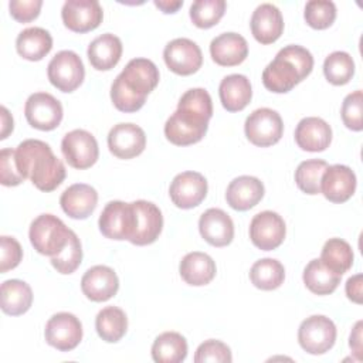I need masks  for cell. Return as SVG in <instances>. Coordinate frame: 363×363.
<instances>
[{
  "label": "cell",
  "instance_id": "cell-1",
  "mask_svg": "<svg viewBox=\"0 0 363 363\" xmlns=\"http://www.w3.org/2000/svg\"><path fill=\"white\" fill-rule=\"evenodd\" d=\"M213 116V102L204 88H191L179 99L177 109L164 123V136L177 146L200 142Z\"/></svg>",
  "mask_w": 363,
  "mask_h": 363
},
{
  "label": "cell",
  "instance_id": "cell-2",
  "mask_svg": "<svg viewBox=\"0 0 363 363\" xmlns=\"http://www.w3.org/2000/svg\"><path fill=\"white\" fill-rule=\"evenodd\" d=\"M159 84V69L147 58L130 60L111 86V99L121 112H136Z\"/></svg>",
  "mask_w": 363,
  "mask_h": 363
},
{
  "label": "cell",
  "instance_id": "cell-3",
  "mask_svg": "<svg viewBox=\"0 0 363 363\" xmlns=\"http://www.w3.org/2000/svg\"><path fill=\"white\" fill-rule=\"evenodd\" d=\"M16 163L20 174L30 179L41 191L55 190L65 179L64 163L52 153L48 143L26 139L16 149Z\"/></svg>",
  "mask_w": 363,
  "mask_h": 363
},
{
  "label": "cell",
  "instance_id": "cell-4",
  "mask_svg": "<svg viewBox=\"0 0 363 363\" xmlns=\"http://www.w3.org/2000/svg\"><path fill=\"white\" fill-rule=\"evenodd\" d=\"M312 68V54L301 45L291 44L281 48L275 58L265 67L262 84L271 92L285 94L305 79Z\"/></svg>",
  "mask_w": 363,
  "mask_h": 363
},
{
  "label": "cell",
  "instance_id": "cell-5",
  "mask_svg": "<svg viewBox=\"0 0 363 363\" xmlns=\"http://www.w3.org/2000/svg\"><path fill=\"white\" fill-rule=\"evenodd\" d=\"M69 231L57 216L41 214L31 223L28 237L37 252L54 257L65 247Z\"/></svg>",
  "mask_w": 363,
  "mask_h": 363
},
{
  "label": "cell",
  "instance_id": "cell-6",
  "mask_svg": "<svg viewBox=\"0 0 363 363\" xmlns=\"http://www.w3.org/2000/svg\"><path fill=\"white\" fill-rule=\"evenodd\" d=\"M50 82L61 92L75 91L84 81L85 68L79 55L71 50L57 52L47 67Z\"/></svg>",
  "mask_w": 363,
  "mask_h": 363
},
{
  "label": "cell",
  "instance_id": "cell-7",
  "mask_svg": "<svg viewBox=\"0 0 363 363\" xmlns=\"http://www.w3.org/2000/svg\"><path fill=\"white\" fill-rule=\"evenodd\" d=\"M244 130L252 145L267 147L279 142L284 133V122L277 111L259 108L247 116Z\"/></svg>",
  "mask_w": 363,
  "mask_h": 363
},
{
  "label": "cell",
  "instance_id": "cell-8",
  "mask_svg": "<svg viewBox=\"0 0 363 363\" xmlns=\"http://www.w3.org/2000/svg\"><path fill=\"white\" fill-rule=\"evenodd\" d=\"M336 326L325 315H312L302 320L298 329L301 347L311 354H322L333 347Z\"/></svg>",
  "mask_w": 363,
  "mask_h": 363
},
{
  "label": "cell",
  "instance_id": "cell-9",
  "mask_svg": "<svg viewBox=\"0 0 363 363\" xmlns=\"http://www.w3.org/2000/svg\"><path fill=\"white\" fill-rule=\"evenodd\" d=\"M99 231L111 240H130L135 230V210L132 203L109 201L99 216Z\"/></svg>",
  "mask_w": 363,
  "mask_h": 363
},
{
  "label": "cell",
  "instance_id": "cell-10",
  "mask_svg": "<svg viewBox=\"0 0 363 363\" xmlns=\"http://www.w3.org/2000/svg\"><path fill=\"white\" fill-rule=\"evenodd\" d=\"M61 152L67 163L74 169H88L98 160V142L92 133L84 129L68 132L61 142Z\"/></svg>",
  "mask_w": 363,
  "mask_h": 363
},
{
  "label": "cell",
  "instance_id": "cell-11",
  "mask_svg": "<svg viewBox=\"0 0 363 363\" xmlns=\"http://www.w3.org/2000/svg\"><path fill=\"white\" fill-rule=\"evenodd\" d=\"M24 115L33 128L52 130L62 121V105L48 92H35L27 98Z\"/></svg>",
  "mask_w": 363,
  "mask_h": 363
},
{
  "label": "cell",
  "instance_id": "cell-12",
  "mask_svg": "<svg viewBox=\"0 0 363 363\" xmlns=\"http://www.w3.org/2000/svg\"><path fill=\"white\" fill-rule=\"evenodd\" d=\"M44 336L50 346L60 352H69L75 349L82 339V325L75 315L58 312L48 319Z\"/></svg>",
  "mask_w": 363,
  "mask_h": 363
},
{
  "label": "cell",
  "instance_id": "cell-13",
  "mask_svg": "<svg viewBox=\"0 0 363 363\" xmlns=\"http://www.w3.org/2000/svg\"><path fill=\"white\" fill-rule=\"evenodd\" d=\"M285 234V221L275 211H261L251 220L250 238L252 244L262 251H271L279 247L284 242Z\"/></svg>",
  "mask_w": 363,
  "mask_h": 363
},
{
  "label": "cell",
  "instance_id": "cell-14",
  "mask_svg": "<svg viewBox=\"0 0 363 363\" xmlns=\"http://www.w3.org/2000/svg\"><path fill=\"white\" fill-rule=\"evenodd\" d=\"M163 60L170 71L177 75H191L203 64L200 47L189 38H174L166 44Z\"/></svg>",
  "mask_w": 363,
  "mask_h": 363
},
{
  "label": "cell",
  "instance_id": "cell-15",
  "mask_svg": "<svg viewBox=\"0 0 363 363\" xmlns=\"http://www.w3.org/2000/svg\"><path fill=\"white\" fill-rule=\"evenodd\" d=\"M207 180L201 173L183 172L174 176L169 187V196L179 208H193L207 196Z\"/></svg>",
  "mask_w": 363,
  "mask_h": 363
},
{
  "label": "cell",
  "instance_id": "cell-16",
  "mask_svg": "<svg viewBox=\"0 0 363 363\" xmlns=\"http://www.w3.org/2000/svg\"><path fill=\"white\" fill-rule=\"evenodd\" d=\"M62 23L75 33L95 30L104 18V11L96 0H67L61 10Z\"/></svg>",
  "mask_w": 363,
  "mask_h": 363
},
{
  "label": "cell",
  "instance_id": "cell-17",
  "mask_svg": "<svg viewBox=\"0 0 363 363\" xmlns=\"http://www.w3.org/2000/svg\"><path fill=\"white\" fill-rule=\"evenodd\" d=\"M135 210V230L129 240L135 245H147L157 240L163 228V216L160 208L146 200L132 203Z\"/></svg>",
  "mask_w": 363,
  "mask_h": 363
},
{
  "label": "cell",
  "instance_id": "cell-18",
  "mask_svg": "<svg viewBox=\"0 0 363 363\" xmlns=\"http://www.w3.org/2000/svg\"><path fill=\"white\" fill-rule=\"evenodd\" d=\"M146 146L143 129L135 123H118L108 133V147L119 159L139 156Z\"/></svg>",
  "mask_w": 363,
  "mask_h": 363
},
{
  "label": "cell",
  "instance_id": "cell-19",
  "mask_svg": "<svg viewBox=\"0 0 363 363\" xmlns=\"http://www.w3.org/2000/svg\"><path fill=\"white\" fill-rule=\"evenodd\" d=\"M356 190V174L345 164L328 166L320 179V193L332 203L347 201Z\"/></svg>",
  "mask_w": 363,
  "mask_h": 363
},
{
  "label": "cell",
  "instance_id": "cell-20",
  "mask_svg": "<svg viewBox=\"0 0 363 363\" xmlns=\"http://www.w3.org/2000/svg\"><path fill=\"white\" fill-rule=\"evenodd\" d=\"M81 289L88 299L94 302H105L116 295L119 279L112 268L106 265H95L84 274Z\"/></svg>",
  "mask_w": 363,
  "mask_h": 363
},
{
  "label": "cell",
  "instance_id": "cell-21",
  "mask_svg": "<svg viewBox=\"0 0 363 363\" xmlns=\"http://www.w3.org/2000/svg\"><path fill=\"white\" fill-rule=\"evenodd\" d=\"M199 231L210 245L225 247L234 238V223L221 208H208L200 216Z\"/></svg>",
  "mask_w": 363,
  "mask_h": 363
},
{
  "label": "cell",
  "instance_id": "cell-22",
  "mask_svg": "<svg viewBox=\"0 0 363 363\" xmlns=\"http://www.w3.org/2000/svg\"><path fill=\"white\" fill-rule=\"evenodd\" d=\"M254 38L261 44H271L277 41L284 31V18L279 9L271 3L259 4L250 21Z\"/></svg>",
  "mask_w": 363,
  "mask_h": 363
},
{
  "label": "cell",
  "instance_id": "cell-23",
  "mask_svg": "<svg viewBox=\"0 0 363 363\" xmlns=\"http://www.w3.org/2000/svg\"><path fill=\"white\" fill-rule=\"evenodd\" d=\"M98 203L96 190L85 183H75L67 187L61 197L60 204L62 211L75 220H84L89 217Z\"/></svg>",
  "mask_w": 363,
  "mask_h": 363
},
{
  "label": "cell",
  "instance_id": "cell-24",
  "mask_svg": "<svg viewBox=\"0 0 363 363\" xmlns=\"http://www.w3.org/2000/svg\"><path fill=\"white\" fill-rule=\"evenodd\" d=\"M295 142L302 150L322 152L329 147L332 142V129L322 118H303L296 125Z\"/></svg>",
  "mask_w": 363,
  "mask_h": 363
},
{
  "label": "cell",
  "instance_id": "cell-25",
  "mask_svg": "<svg viewBox=\"0 0 363 363\" xmlns=\"http://www.w3.org/2000/svg\"><path fill=\"white\" fill-rule=\"evenodd\" d=\"M264 191V184L259 179L254 176H238L230 182L225 200L231 208L245 211L261 201Z\"/></svg>",
  "mask_w": 363,
  "mask_h": 363
},
{
  "label": "cell",
  "instance_id": "cell-26",
  "mask_svg": "<svg viewBox=\"0 0 363 363\" xmlns=\"http://www.w3.org/2000/svg\"><path fill=\"white\" fill-rule=\"evenodd\" d=\"M210 55L221 67L238 65L248 55L247 40L237 33H223L211 40Z\"/></svg>",
  "mask_w": 363,
  "mask_h": 363
},
{
  "label": "cell",
  "instance_id": "cell-27",
  "mask_svg": "<svg viewBox=\"0 0 363 363\" xmlns=\"http://www.w3.org/2000/svg\"><path fill=\"white\" fill-rule=\"evenodd\" d=\"M221 105L228 112L242 111L252 98L250 79L241 74H231L221 79L218 86Z\"/></svg>",
  "mask_w": 363,
  "mask_h": 363
},
{
  "label": "cell",
  "instance_id": "cell-28",
  "mask_svg": "<svg viewBox=\"0 0 363 363\" xmlns=\"http://www.w3.org/2000/svg\"><path fill=\"white\" fill-rule=\"evenodd\" d=\"M88 60L98 71L112 69L122 57V41L119 37L105 33L88 45Z\"/></svg>",
  "mask_w": 363,
  "mask_h": 363
},
{
  "label": "cell",
  "instance_id": "cell-29",
  "mask_svg": "<svg viewBox=\"0 0 363 363\" xmlns=\"http://www.w3.org/2000/svg\"><path fill=\"white\" fill-rule=\"evenodd\" d=\"M179 272L189 285H207L216 277V262L206 252L193 251L183 257L179 265Z\"/></svg>",
  "mask_w": 363,
  "mask_h": 363
},
{
  "label": "cell",
  "instance_id": "cell-30",
  "mask_svg": "<svg viewBox=\"0 0 363 363\" xmlns=\"http://www.w3.org/2000/svg\"><path fill=\"white\" fill-rule=\"evenodd\" d=\"M33 303V291L30 285L20 279H7L0 288L1 311L11 316L26 313Z\"/></svg>",
  "mask_w": 363,
  "mask_h": 363
},
{
  "label": "cell",
  "instance_id": "cell-31",
  "mask_svg": "<svg viewBox=\"0 0 363 363\" xmlns=\"http://www.w3.org/2000/svg\"><path fill=\"white\" fill-rule=\"evenodd\" d=\"M16 48L23 58L40 61L51 51L52 37L41 27H28L17 35Z\"/></svg>",
  "mask_w": 363,
  "mask_h": 363
},
{
  "label": "cell",
  "instance_id": "cell-32",
  "mask_svg": "<svg viewBox=\"0 0 363 363\" xmlns=\"http://www.w3.org/2000/svg\"><path fill=\"white\" fill-rule=\"evenodd\" d=\"M303 284L316 295H329L340 284L342 275L329 269L320 259L315 258L303 269Z\"/></svg>",
  "mask_w": 363,
  "mask_h": 363
},
{
  "label": "cell",
  "instance_id": "cell-33",
  "mask_svg": "<svg viewBox=\"0 0 363 363\" xmlns=\"http://www.w3.org/2000/svg\"><path fill=\"white\" fill-rule=\"evenodd\" d=\"M186 356L187 342L177 332H164L152 345V357L156 363H180Z\"/></svg>",
  "mask_w": 363,
  "mask_h": 363
},
{
  "label": "cell",
  "instance_id": "cell-34",
  "mask_svg": "<svg viewBox=\"0 0 363 363\" xmlns=\"http://www.w3.org/2000/svg\"><path fill=\"white\" fill-rule=\"evenodd\" d=\"M95 329L99 337L108 343H115L123 337L128 329V318L118 306L101 309L95 319Z\"/></svg>",
  "mask_w": 363,
  "mask_h": 363
},
{
  "label": "cell",
  "instance_id": "cell-35",
  "mask_svg": "<svg viewBox=\"0 0 363 363\" xmlns=\"http://www.w3.org/2000/svg\"><path fill=\"white\" fill-rule=\"evenodd\" d=\"M252 285L262 291H272L282 285L285 279L284 265L274 258H262L254 262L250 269Z\"/></svg>",
  "mask_w": 363,
  "mask_h": 363
},
{
  "label": "cell",
  "instance_id": "cell-36",
  "mask_svg": "<svg viewBox=\"0 0 363 363\" xmlns=\"http://www.w3.org/2000/svg\"><path fill=\"white\" fill-rule=\"evenodd\" d=\"M319 259L333 272L343 275L352 268L353 250L350 244L342 238H329L323 244Z\"/></svg>",
  "mask_w": 363,
  "mask_h": 363
},
{
  "label": "cell",
  "instance_id": "cell-37",
  "mask_svg": "<svg viewBox=\"0 0 363 363\" xmlns=\"http://www.w3.org/2000/svg\"><path fill=\"white\" fill-rule=\"evenodd\" d=\"M325 78L333 85H345L354 75V61L345 51H335L325 58Z\"/></svg>",
  "mask_w": 363,
  "mask_h": 363
},
{
  "label": "cell",
  "instance_id": "cell-38",
  "mask_svg": "<svg viewBox=\"0 0 363 363\" xmlns=\"http://www.w3.org/2000/svg\"><path fill=\"white\" fill-rule=\"evenodd\" d=\"M328 163L322 159H309L301 162L295 170L296 186L306 194L320 193V179Z\"/></svg>",
  "mask_w": 363,
  "mask_h": 363
},
{
  "label": "cell",
  "instance_id": "cell-39",
  "mask_svg": "<svg viewBox=\"0 0 363 363\" xmlns=\"http://www.w3.org/2000/svg\"><path fill=\"white\" fill-rule=\"evenodd\" d=\"M224 0H196L190 6V18L199 28L216 26L225 11Z\"/></svg>",
  "mask_w": 363,
  "mask_h": 363
},
{
  "label": "cell",
  "instance_id": "cell-40",
  "mask_svg": "<svg viewBox=\"0 0 363 363\" xmlns=\"http://www.w3.org/2000/svg\"><path fill=\"white\" fill-rule=\"evenodd\" d=\"M82 261V247L78 235L71 230L65 247L54 257H51V265L60 274H72Z\"/></svg>",
  "mask_w": 363,
  "mask_h": 363
},
{
  "label": "cell",
  "instance_id": "cell-41",
  "mask_svg": "<svg viewBox=\"0 0 363 363\" xmlns=\"http://www.w3.org/2000/svg\"><path fill=\"white\" fill-rule=\"evenodd\" d=\"M303 17L312 28L325 30L336 18V6L330 0H311L305 6Z\"/></svg>",
  "mask_w": 363,
  "mask_h": 363
},
{
  "label": "cell",
  "instance_id": "cell-42",
  "mask_svg": "<svg viewBox=\"0 0 363 363\" xmlns=\"http://www.w3.org/2000/svg\"><path fill=\"white\" fill-rule=\"evenodd\" d=\"M363 92L360 89L349 94L342 104L340 115L345 126L354 132L363 129Z\"/></svg>",
  "mask_w": 363,
  "mask_h": 363
},
{
  "label": "cell",
  "instance_id": "cell-43",
  "mask_svg": "<svg viewBox=\"0 0 363 363\" xmlns=\"http://www.w3.org/2000/svg\"><path fill=\"white\" fill-rule=\"evenodd\" d=\"M233 360L231 350L230 347L216 339H208L203 342L194 354V362L196 363H206V362H213V363H230Z\"/></svg>",
  "mask_w": 363,
  "mask_h": 363
},
{
  "label": "cell",
  "instance_id": "cell-44",
  "mask_svg": "<svg viewBox=\"0 0 363 363\" xmlns=\"http://www.w3.org/2000/svg\"><path fill=\"white\" fill-rule=\"evenodd\" d=\"M24 182L16 163V149H1L0 152V183L3 186H18Z\"/></svg>",
  "mask_w": 363,
  "mask_h": 363
},
{
  "label": "cell",
  "instance_id": "cell-45",
  "mask_svg": "<svg viewBox=\"0 0 363 363\" xmlns=\"http://www.w3.org/2000/svg\"><path fill=\"white\" fill-rule=\"evenodd\" d=\"M0 245H1V259H0V272L4 274L9 269L16 268L21 258H23V250L20 242L9 235L0 237Z\"/></svg>",
  "mask_w": 363,
  "mask_h": 363
},
{
  "label": "cell",
  "instance_id": "cell-46",
  "mask_svg": "<svg viewBox=\"0 0 363 363\" xmlns=\"http://www.w3.org/2000/svg\"><path fill=\"white\" fill-rule=\"evenodd\" d=\"M41 6V0H11L9 3L11 17L20 23H28L37 18Z\"/></svg>",
  "mask_w": 363,
  "mask_h": 363
},
{
  "label": "cell",
  "instance_id": "cell-47",
  "mask_svg": "<svg viewBox=\"0 0 363 363\" xmlns=\"http://www.w3.org/2000/svg\"><path fill=\"white\" fill-rule=\"evenodd\" d=\"M362 278H363L362 274H356L346 281V295L354 303H362V301H363L362 299V286H363Z\"/></svg>",
  "mask_w": 363,
  "mask_h": 363
},
{
  "label": "cell",
  "instance_id": "cell-48",
  "mask_svg": "<svg viewBox=\"0 0 363 363\" xmlns=\"http://www.w3.org/2000/svg\"><path fill=\"white\" fill-rule=\"evenodd\" d=\"M350 347L353 349L356 357L359 360H362V322L359 320L354 328L353 332L350 333V342H349Z\"/></svg>",
  "mask_w": 363,
  "mask_h": 363
},
{
  "label": "cell",
  "instance_id": "cell-49",
  "mask_svg": "<svg viewBox=\"0 0 363 363\" xmlns=\"http://www.w3.org/2000/svg\"><path fill=\"white\" fill-rule=\"evenodd\" d=\"M0 116H1V132H0V139H6L7 135L13 130V118L9 113L6 106L0 108Z\"/></svg>",
  "mask_w": 363,
  "mask_h": 363
},
{
  "label": "cell",
  "instance_id": "cell-50",
  "mask_svg": "<svg viewBox=\"0 0 363 363\" xmlns=\"http://www.w3.org/2000/svg\"><path fill=\"white\" fill-rule=\"evenodd\" d=\"M156 7H159L163 13H176L182 6L183 1L182 0H155L153 1Z\"/></svg>",
  "mask_w": 363,
  "mask_h": 363
}]
</instances>
